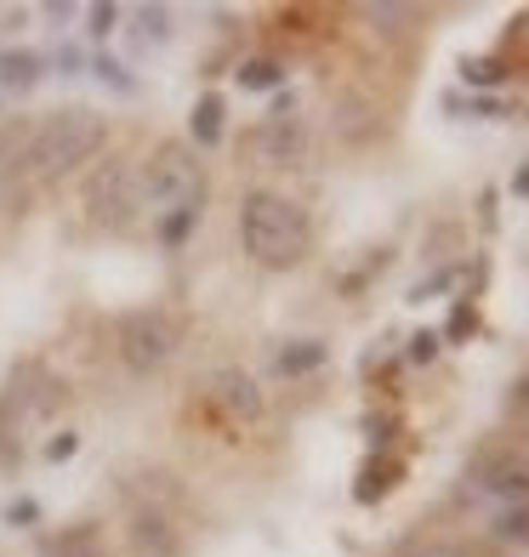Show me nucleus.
I'll list each match as a JSON object with an SVG mask.
<instances>
[{"label":"nucleus","mask_w":529,"mask_h":557,"mask_svg":"<svg viewBox=\"0 0 529 557\" xmlns=\"http://www.w3.org/2000/svg\"><path fill=\"white\" fill-rule=\"evenodd\" d=\"M513 194H518V199H529V160H524V165H518V176H513Z\"/></svg>","instance_id":"nucleus-34"},{"label":"nucleus","mask_w":529,"mask_h":557,"mask_svg":"<svg viewBox=\"0 0 529 557\" xmlns=\"http://www.w3.org/2000/svg\"><path fill=\"white\" fill-rule=\"evenodd\" d=\"M7 404L17 416H29V421H40V416H58L63 410V382L52 370H46L40 359H23L17 370H12V382H7Z\"/></svg>","instance_id":"nucleus-6"},{"label":"nucleus","mask_w":529,"mask_h":557,"mask_svg":"<svg viewBox=\"0 0 529 557\" xmlns=\"http://www.w3.org/2000/svg\"><path fill=\"white\" fill-rule=\"evenodd\" d=\"M439 352H444V342H439V331H416V336L405 342V359H410V364H433V359H439Z\"/></svg>","instance_id":"nucleus-26"},{"label":"nucleus","mask_w":529,"mask_h":557,"mask_svg":"<svg viewBox=\"0 0 529 557\" xmlns=\"http://www.w3.org/2000/svg\"><path fill=\"white\" fill-rule=\"evenodd\" d=\"M472 109H478V114H484V120H501V114H507V109H501V103H495V97H478V103H472Z\"/></svg>","instance_id":"nucleus-33"},{"label":"nucleus","mask_w":529,"mask_h":557,"mask_svg":"<svg viewBox=\"0 0 529 557\" xmlns=\"http://www.w3.org/2000/svg\"><path fill=\"white\" fill-rule=\"evenodd\" d=\"M507 69H529V12H518L507 23V40H501V52H495Z\"/></svg>","instance_id":"nucleus-22"},{"label":"nucleus","mask_w":529,"mask_h":557,"mask_svg":"<svg viewBox=\"0 0 529 557\" xmlns=\"http://www.w3.org/2000/svg\"><path fill=\"white\" fill-rule=\"evenodd\" d=\"M125 541H132L137 557H183V535H176V518L171 512H132Z\"/></svg>","instance_id":"nucleus-10"},{"label":"nucleus","mask_w":529,"mask_h":557,"mask_svg":"<svg viewBox=\"0 0 529 557\" xmlns=\"http://www.w3.org/2000/svg\"><path fill=\"white\" fill-rule=\"evenodd\" d=\"M490 535H495V546H513V552H524V546H529V500H518V506H501V512L490 518Z\"/></svg>","instance_id":"nucleus-18"},{"label":"nucleus","mask_w":529,"mask_h":557,"mask_svg":"<svg viewBox=\"0 0 529 557\" xmlns=\"http://www.w3.org/2000/svg\"><path fill=\"white\" fill-rule=\"evenodd\" d=\"M35 137H40V120H29V114L0 120V183H12V176H29Z\"/></svg>","instance_id":"nucleus-11"},{"label":"nucleus","mask_w":529,"mask_h":557,"mask_svg":"<svg viewBox=\"0 0 529 557\" xmlns=\"http://www.w3.org/2000/svg\"><path fill=\"white\" fill-rule=\"evenodd\" d=\"M46 557H109V541L97 523H69L46 541Z\"/></svg>","instance_id":"nucleus-16"},{"label":"nucleus","mask_w":529,"mask_h":557,"mask_svg":"<svg viewBox=\"0 0 529 557\" xmlns=\"http://www.w3.org/2000/svg\"><path fill=\"white\" fill-rule=\"evenodd\" d=\"M324 359H331V347H324V342H285L280 352H273V375H285V382H291V375H313V370H324Z\"/></svg>","instance_id":"nucleus-17"},{"label":"nucleus","mask_w":529,"mask_h":557,"mask_svg":"<svg viewBox=\"0 0 529 557\" xmlns=\"http://www.w3.org/2000/svg\"><path fill=\"white\" fill-rule=\"evenodd\" d=\"M109 148V120L97 109H58L40 120L35 154H29V176L35 183H63L69 171L97 165Z\"/></svg>","instance_id":"nucleus-2"},{"label":"nucleus","mask_w":529,"mask_h":557,"mask_svg":"<svg viewBox=\"0 0 529 557\" xmlns=\"http://www.w3.org/2000/svg\"><path fill=\"white\" fill-rule=\"evenodd\" d=\"M35 518H40V506H35L29 495H23V500H12V506H7V523H12V529H29Z\"/></svg>","instance_id":"nucleus-29"},{"label":"nucleus","mask_w":529,"mask_h":557,"mask_svg":"<svg viewBox=\"0 0 529 557\" xmlns=\"http://www.w3.org/2000/svg\"><path fill=\"white\" fill-rule=\"evenodd\" d=\"M143 206H160V216L183 206H206V165H199L188 143H160L143 160Z\"/></svg>","instance_id":"nucleus-5"},{"label":"nucleus","mask_w":529,"mask_h":557,"mask_svg":"<svg viewBox=\"0 0 529 557\" xmlns=\"http://www.w3.org/2000/svg\"><path fill=\"white\" fill-rule=\"evenodd\" d=\"M74 449H81V433H58L52 444H46V461H69Z\"/></svg>","instance_id":"nucleus-30"},{"label":"nucleus","mask_w":529,"mask_h":557,"mask_svg":"<svg viewBox=\"0 0 529 557\" xmlns=\"http://www.w3.org/2000/svg\"><path fill=\"white\" fill-rule=\"evenodd\" d=\"M398 484H405V455L370 449V461L353 472V500H359V506H382Z\"/></svg>","instance_id":"nucleus-9"},{"label":"nucleus","mask_w":529,"mask_h":557,"mask_svg":"<svg viewBox=\"0 0 529 557\" xmlns=\"http://www.w3.org/2000/svg\"><path fill=\"white\" fill-rule=\"evenodd\" d=\"M206 398H211V410H217L222 421H234V426H257V421H262V410H268L262 387L250 382L245 370H222V375H211Z\"/></svg>","instance_id":"nucleus-8"},{"label":"nucleus","mask_w":529,"mask_h":557,"mask_svg":"<svg viewBox=\"0 0 529 557\" xmlns=\"http://www.w3.org/2000/svg\"><path fill=\"white\" fill-rule=\"evenodd\" d=\"M365 433H370V449H387L393 433H398V421L393 416H365Z\"/></svg>","instance_id":"nucleus-28"},{"label":"nucleus","mask_w":529,"mask_h":557,"mask_svg":"<svg viewBox=\"0 0 529 557\" xmlns=\"http://www.w3.org/2000/svg\"><path fill=\"white\" fill-rule=\"evenodd\" d=\"M81 211H86V227H97V234H125L143 216V160H132V154L97 160L86 171Z\"/></svg>","instance_id":"nucleus-3"},{"label":"nucleus","mask_w":529,"mask_h":557,"mask_svg":"<svg viewBox=\"0 0 529 557\" xmlns=\"http://www.w3.org/2000/svg\"><path fill=\"white\" fill-rule=\"evenodd\" d=\"M91 69L103 74V86H114V91H137V74H125V63H120V58H109V52H103Z\"/></svg>","instance_id":"nucleus-27"},{"label":"nucleus","mask_w":529,"mask_h":557,"mask_svg":"<svg viewBox=\"0 0 529 557\" xmlns=\"http://www.w3.org/2000/svg\"><path fill=\"white\" fill-rule=\"evenodd\" d=\"M462 81H467L472 91H490V86H507L513 69L501 63L495 52H484V58H462Z\"/></svg>","instance_id":"nucleus-19"},{"label":"nucleus","mask_w":529,"mask_h":557,"mask_svg":"<svg viewBox=\"0 0 529 557\" xmlns=\"http://www.w3.org/2000/svg\"><path fill=\"white\" fill-rule=\"evenodd\" d=\"M222 132H229V103H222V91H199V103L188 109V137H194V148H217Z\"/></svg>","instance_id":"nucleus-13"},{"label":"nucleus","mask_w":529,"mask_h":557,"mask_svg":"<svg viewBox=\"0 0 529 557\" xmlns=\"http://www.w3.org/2000/svg\"><path fill=\"white\" fill-rule=\"evenodd\" d=\"M199 227V206H183V211H165L160 216V245L176 250V245H188V234Z\"/></svg>","instance_id":"nucleus-24"},{"label":"nucleus","mask_w":529,"mask_h":557,"mask_svg":"<svg viewBox=\"0 0 529 557\" xmlns=\"http://www.w3.org/2000/svg\"><path fill=\"white\" fill-rule=\"evenodd\" d=\"M176 347H183V324H176L165 308H132L114 319V359L132 375H160Z\"/></svg>","instance_id":"nucleus-4"},{"label":"nucleus","mask_w":529,"mask_h":557,"mask_svg":"<svg viewBox=\"0 0 529 557\" xmlns=\"http://www.w3.org/2000/svg\"><path fill=\"white\" fill-rule=\"evenodd\" d=\"M450 278H456V273H450V268H444V273H433V278H421V285L410 290V301H427V296H439V290H450Z\"/></svg>","instance_id":"nucleus-31"},{"label":"nucleus","mask_w":529,"mask_h":557,"mask_svg":"<svg viewBox=\"0 0 529 557\" xmlns=\"http://www.w3.org/2000/svg\"><path fill=\"white\" fill-rule=\"evenodd\" d=\"M472 331H478V301H472V296H456V308H450V324L439 331V342L462 347V342H467Z\"/></svg>","instance_id":"nucleus-23"},{"label":"nucleus","mask_w":529,"mask_h":557,"mask_svg":"<svg viewBox=\"0 0 529 557\" xmlns=\"http://www.w3.org/2000/svg\"><path fill=\"white\" fill-rule=\"evenodd\" d=\"M239 245H245V257L257 268L291 273V268H302V257H308V245H313L308 211H302L296 199H285V194L257 188L245 199V211H239Z\"/></svg>","instance_id":"nucleus-1"},{"label":"nucleus","mask_w":529,"mask_h":557,"mask_svg":"<svg viewBox=\"0 0 529 557\" xmlns=\"http://www.w3.org/2000/svg\"><path fill=\"white\" fill-rule=\"evenodd\" d=\"M239 86L245 91H280L285 86V63L280 58H245L239 63Z\"/></svg>","instance_id":"nucleus-20"},{"label":"nucleus","mask_w":529,"mask_h":557,"mask_svg":"<svg viewBox=\"0 0 529 557\" xmlns=\"http://www.w3.org/2000/svg\"><path fill=\"white\" fill-rule=\"evenodd\" d=\"M513 410H518V421L529 426V375H524V382H518V393H513Z\"/></svg>","instance_id":"nucleus-32"},{"label":"nucleus","mask_w":529,"mask_h":557,"mask_svg":"<svg viewBox=\"0 0 529 557\" xmlns=\"http://www.w3.org/2000/svg\"><path fill=\"white\" fill-rule=\"evenodd\" d=\"M467 495L490 500L495 512L501 506H518V500H529V467L513 461V455H484V461L472 467V478H467Z\"/></svg>","instance_id":"nucleus-7"},{"label":"nucleus","mask_w":529,"mask_h":557,"mask_svg":"<svg viewBox=\"0 0 529 557\" xmlns=\"http://www.w3.org/2000/svg\"><path fill=\"white\" fill-rule=\"evenodd\" d=\"M125 35H132V52H160V46L171 40V12L165 7H132Z\"/></svg>","instance_id":"nucleus-15"},{"label":"nucleus","mask_w":529,"mask_h":557,"mask_svg":"<svg viewBox=\"0 0 529 557\" xmlns=\"http://www.w3.org/2000/svg\"><path fill=\"white\" fill-rule=\"evenodd\" d=\"M262 148L273 165H296L302 160V120L291 114V103H280V114L262 120Z\"/></svg>","instance_id":"nucleus-12"},{"label":"nucleus","mask_w":529,"mask_h":557,"mask_svg":"<svg viewBox=\"0 0 529 557\" xmlns=\"http://www.w3.org/2000/svg\"><path fill=\"white\" fill-rule=\"evenodd\" d=\"M393 557H472L462 541H444V535H410L405 546H393Z\"/></svg>","instance_id":"nucleus-21"},{"label":"nucleus","mask_w":529,"mask_h":557,"mask_svg":"<svg viewBox=\"0 0 529 557\" xmlns=\"http://www.w3.org/2000/svg\"><path fill=\"white\" fill-rule=\"evenodd\" d=\"M120 23V7H109V0H97V7H86V35L91 40H109Z\"/></svg>","instance_id":"nucleus-25"},{"label":"nucleus","mask_w":529,"mask_h":557,"mask_svg":"<svg viewBox=\"0 0 529 557\" xmlns=\"http://www.w3.org/2000/svg\"><path fill=\"white\" fill-rule=\"evenodd\" d=\"M40 74H46V58L29 52V46H7V52H0V91L23 97V91L40 86Z\"/></svg>","instance_id":"nucleus-14"}]
</instances>
